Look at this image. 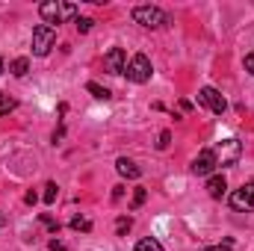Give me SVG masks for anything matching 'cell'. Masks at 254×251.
I'll use <instances>...</instances> for the list:
<instances>
[{"label":"cell","mask_w":254,"mask_h":251,"mask_svg":"<svg viewBox=\"0 0 254 251\" xmlns=\"http://www.w3.org/2000/svg\"><path fill=\"white\" fill-rule=\"evenodd\" d=\"M130 228H133V219H125V216H122V219H119V225H116V231H119V237H125L127 231H130Z\"/></svg>","instance_id":"18"},{"label":"cell","mask_w":254,"mask_h":251,"mask_svg":"<svg viewBox=\"0 0 254 251\" xmlns=\"http://www.w3.org/2000/svg\"><path fill=\"white\" fill-rule=\"evenodd\" d=\"M51 251H65V246H60V243L54 240V243H51Z\"/></svg>","instance_id":"25"},{"label":"cell","mask_w":254,"mask_h":251,"mask_svg":"<svg viewBox=\"0 0 254 251\" xmlns=\"http://www.w3.org/2000/svg\"><path fill=\"white\" fill-rule=\"evenodd\" d=\"M104 68H107L110 74H125V68H127V54L122 51V48H113V51L104 57Z\"/></svg>","instance_id":"9"},{"label":"cell","mask_w":254,"mask_h":251,"mask_svg":"<svg viewBox=\"0 0 254 251\" xmlns=\"http://www.w3.org/2000/svg\"><path fill=\"white\" fill-rule=\"evenodd\" d=\"M0 225H6V216H0Z\"/></svg>","instance_id":"26"},{"label":"cell","mask_w":254,"mask_h":251,"mask_svg":"<svg viewBox=\"0 0 254 251\" xmlns=\"http://www.w3.org/2000/svg\"><path fill=\"white\" fill-rule=\"evenodd\" d=\"M231 207L234 210H254V181L252 184H243L231 195Z\"/></svg>","instance_id":"7"},{"label":"cell","mask_w":254,"mask_h":251,"mask_svg":"<svg viewBox=\"0 0 254 251\" xmlns=\"http://www.w3.org/2000/svg\"><path fill=\"white\" fill-rule=\"evenodd\" d=\"M57 195H60V187H57V184H48L42 198H45V204H54V201H57Z\"/></svg>","instance_id":"16"},{"label":"cell","mask_w":254,"mask_h":251,"mask_svg":"<svg viewBox=\"0 0 254 251\" xmlns=\"http://www.w3.org/2000/svg\"><path fill=\"white\" fill-rule=\"evenodd\" d=\"M192 175H198V178H207V175H213V169H216V157H213V151L207 148V151H201L195 160H192Z\"/></svg>","instance_id":"8"},{"label":"cell","mask_w":254,"mask_h":251,"mask_svg":"<svg viewBox=\"0 0 254 251\" xmlns=\"http://www.w3.org/2000/svg\"><path fill=\"white\" fill-rule=\"evenodd\" d=\"M204 251H231V240L225 246H210V249H204Z\"/></svg>","instance_id":"24"},{"label":"cell","mask_w":254,"mask_h":251,"mask_svg":"<svg viewBox=\"0 0 254 251\" xmlns=\"http://www.w3.org/2000/svg\"><path fill=\"white\" fill-rule=\"evenodd\" d=\"M9 71H12V74H15V77H24V74H27V71H30V60H27V57H18V60H15V63L9 65Z\"/></svg>","instance_id":"13"},{"label":"cell","mask_w":254,"mask_h":251,"mask_svg":"<svg viewBox=\"0 0 254 251\" xmlns=\"http://www.w3.org/2000/svg\"><path fill=\"white\" fill-rule=\"evenodd\" d=\"M39 15H42V21L45 24H60L65 18H74L77 15V6L74 3H60V0H48V3H42L39 6Z\"/></svg>","instance_id":"2"},{"label":"cell","mask_w":254,"mask_h":251,"mask_svg":"<svg viewBox=\"0 0 254 251\" xmlns=\"http://www.w3.org/2000/svg\"><path fill=\"white\" fill-rule=\"evenodd\" d=\"M0 74H3V57H0Z\"/></svg>","instance_id":"27"},{"label":"cell","mask_w":254,"mask_h":251,"mask_svg":"<svg viewBox=\"0 0 254 251\" xmlns=\"http://www.w3.org/2000/svg\"><path fill=\"white\" fill-rule=\"evenodd\" d=\"M92 24H95L92 18H80V21H77V30H80V33H89V30H92Z\"/></svg>","instance_id":"19"},{"label":"cell","mask_w":254,"mask_h":251,"mask_svg":"<svg viewBox=\"0 0 254 251\" xmlns=\"http://www.w3.org/2000/svg\"><path fill=\"white\" fill-rule=\"evenodd\" d=\"M71 228H74V231H92V222H89V219L74 216V219H71Z\"/></svg>","instance_id":"17"},{"label":"cell","mask_w":254,"mask_h":251,"mask_svg":"<svg viewBox=\"0 0 254 251\" xmlns=\"http://www.w3.org/2000/svg\"><path fill=\"white\" fill-rule=\"evenodd\" d=\"M15 107H18V101H15V98H9L6 92H0V116H9Z\"/></svg>","instance_id":"14"},{"label":"cell","mask_w":254,"mask_h":251,"mask_svg":"<svg viewBox=\"0 0 254 251\" xmlns=\"http://www.w3.org/2000/svg\"><path fill=\"white\" fill-rule=\"evenodd\" d=\"M54 45H57V27L39 24V27L33 30V54H36V57H48Z\"/></svg>","instance_id":"4"},{"label":"cell","mask_w":254,"mask_h":251,"mask_svg":"<svg viewBox=\"0 0 254 251\" xmlns=\"http://www.w3.org/2000/svg\"><path fill=\"white\" fill-rule=\"evenodd\" d=\"M86 89L92 92V98H95V101H110V98H113V92H110V89H104V86H98V83H89Z\"/></svg>","instance_id":"12"},{"label":"cell","mask_w":254,"mask_h":251,"mask_svg":"<svg viewBox=\"0 0 254 251\" xmlns=\"http://www.w3.org/2000/svg\"><path fill=\"white\" fill-rule=\"evenodd\" d=\"M136 251H163V246H160L157 240L145 237V240H139V243H136Z\"/></svg>","instance_id":"15"},{"label":"cell","mask_w":254,"mask_h":251,"mask_svg":"<svg viewBox=\"0 0 254 251\" xmlns=\"http://www.w3.org/2000/svg\"><path fill=\"white\" fill-rule=\"evenodd\" d=\"M125 74H127V80H130V83H148V80H151V74H154L151 60H148L145 54H136V57L127 63Z\"/></svg>","instance_id":"5"},{"label":"cell","mask_w":254,"mask_h":251,"mask_svg":"<svg viewBox=\"0 0 254 251\" xmlns=\"http://www.w3.org/2000/svg\"><path fill=\"white\" fill-rule=\"evenodd\" d=\"M169 142H172V133H169V130H163V133H160V142H157V148H169Z\"/></svg>","instance_id":"21"},{"label":"cell","mask_w":254,"mask_h":251,"mask_svg":"<svg viewBox=\"0 0 254 251\" xmlns=\"http://www.w3.org/2000/svg\"><path fill=\"white\" fill-rule=\"evenodd\" d=\"M133 21L142 24V27H148V30H160V27L169 24V15L160 6H136L133 9Z\"/></svg>","instance_id":"3"},{"label":"cell","mask_w":254,"mask_h":251,"mask_svg":"<svg viewBox=\"0 0 254 251\" xmlns=\"http://www.w3.org/2000/svg\"><path fill=\"white\" fill-rule=\"evenodd\" d=\"M207 192H210V198H222V195L228 192V181H225V175H213V178L207 181Z\"/></svg>","instance_id":"11"},{"label":"cell","mask_w":254,"mask_h":251,"mask_svg":"<svg viewBox=\"0 0 254 251\" xmlns=\"http://www.w3.org/2000/svg\"><path fill=\"white\" fill-rule=\"evenodd\" d=\"M198 104H201V107H207L210 113H219V116L228 110V101H225L213 86H204V89L198 92Z\"/></svg>","instance_id":"6"},{"label":"cell","mask_w":254,"mask_h":251,"mask_svg":"<svg viewBox=\"0 0 254 251\" xmlns=\"http://www.w3.org/2000/svg\"><path fill=\"white\" fill-rule=\"evenodd\" d=\"M142 204H145V189L139 187L136 192H133V207H142Z\"/></svg>","instance_id":"20"},{"label":"cell","mask_w":254,"mask_h":251,"mask_svg":"<svg viewBox=\"0 0 254 251\" xmlns=\"http://www.w3.org/2000/svg\"><path fill=\"white\" fill-rule=\"evenodd\" d=\"M45 225H48V228H51V231H54V234H57V231H60V222H54V219H51V216H45Z\"/></svg>","instance_id":"23"},{"label":"cell","mask_w":254,"mask_h":251,"mask_svg":"<svg viewBox=\"0 0 254 251\" xmlns=\"http://www.w3.org/2000/svg\"><path fill=\"white\" fill-rule=\"evenodd\" d=\"M246 71L254 77V54H249V57H246Z\"/></svg>","instance_id":"22"},{"label":"cell","mask_w":254,"mask_h":251,"mask_svg":"<svg viewBox=\"0 0 254 251\" xmlns=\"http://www.w3.org/2000/svg\"><path fill=\"white\" fill-rule=\"evenodd\" d=\"M210 151H213V157H216V166L231 169V166H237L240 157H243V142H240V139H225V142H219V145L210 148Z\"/></svg>","instance_id":"1"},{"label":"cell","mask_w":254,"mask_h":251,"mask_svg":"<svg viewBox=\"0 0 254 251\" xmlns=\"http://www.w3.org/2000/svg\"><path fill=\"white\" fill-rule=\"evenodd\" d=\"M116 169H119V175H122V178H130V181H136V178L142 175V169H139L133 160H127V157H119Z\"/></svg>","instance_id":"10"}]
</instances>
